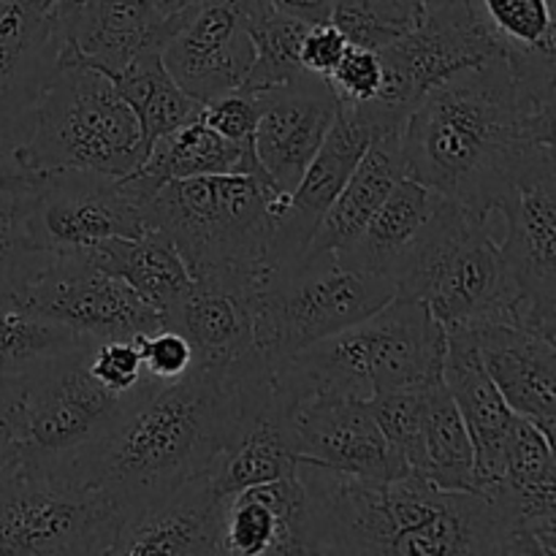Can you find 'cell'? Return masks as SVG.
Segmentation results:
<instances>
[{
  "mask_svg": "<svg viewBox=\"0 0 556 556\" xmlns=\"http://www.w3.org/2000/svg\"><path fill=\"white\" fill-rule=\"evenodd\" d=\"M223 497L210 472L195 476L163 497L117 514L112 556H217Z\"/></svg>",
  "mask_w": 556,
  "mask_h": 556,
  "instance_id": "20",
  "label": "cell"
},
{
  "mask_svg": "<svg viewBox=\"0 0 556 556\" xmlns=\"http://www.w3.org/2000/svg\"><path fill=\"white\" fill-rule=\"evenodd\" d=\"M396 296L427 304L443 329L516 324V299L489 217L445 195L396 277Z\"/></svg>",
  "mask_w": 556,
  "mask_h": 556,
  "instance_id": "6",
  "label": "cell"
},
{
  "mask_svg": "<svg viewBox=\"0 0 556 556\" xmlns=\"http://www.w3.org/2000/svg\"><path fill=\"white\" fill-rule=\"evenodd\" d=\"M348 47H351L348 38L331 22H318V25H309L304 30L302 43H299V63L304 71L326 79Z\"/></svg>",
  "mask_w": 556,
  "mask_h": 556,
  "instance_id": "41",
  "label": "cell"
},
{
  "mask_svg": "<svg viewBox=\"0 0 556 556\" xmlns=\"http://www.w3.org/2000/svg\"><path fill=\"white\" fill-rule=\"evenodd\" d=\"M22 309L65 326L85 340H136L166 326L119 277L96 266L87 253L49 255L20 302Z\"/></svg>",
  "mask_w": 556,
  "mask_h": 556,
  "instance_id": "13",
  "label": "cell"
},
{
  "mask_svg": "<svg viewBox=\"0 0 556 556\" xmlns=\"http://www.w3.org/2000/svg\"><path fill=\"white\" fill-rule=\"evenodd\" d=\"M307 505L299 476L223 497L217 556H304Z\"/></svg>",
  "mask_w": 556,
  "mask_h": 556,
  "instance_id": "24",
  "label": "cell"
},
{
  "mask_svg": "<svg viewBox=\"0 0 556 556\" xmlns=\"http://www.w3.org/2000/svg\"><path fill=\"white\" fill-rule=\"evenodd\" d=\"M76 3H81V0H65V5H76Z\"/></svg>",
  "mask_w": 556,
  "mask_h": 556,
  "instance_id": "48",
  "label": "cell"
},
{
  "mask_svg": "<svg viewBox=\"0 0 556 556\" xmlns=\"http://www.w3.org/2000/svg\"><path fill=\"white\" fill-rule=\"evenodd\" d=\"M96 266L119 277L134 288L147 304L166 318L193 288V275L188 264L161 231H144L141 237H114L96 248L85 250Z\"/></svg>",
  "mask_w": 556,
  "mask_h": 556,
  "instance_id": "28",
  "label": "cell"
},
{
  "mask_svg": "<svg viewBox=\"0 0 556 556\" xmlns=\"http://www.w3.org/2000/svg\"><path fill=\"white\" fill-rule=\"evenodd\" d=\"M307 27L282 14L269 0H248V33L255 54L239 90L264 92L299 79L304 74L299 63V43Z\"/></svg>",
  "mask_w": 556,
  "mask_h": 556,
  "instance_id": "32",
  "label": "cell"
},
{
  "mask_svg": "<svg viewBox=\"0 0 556 556\" xmlns=\"http://www.w3.org/2000/svg\"><path fill=\"white\" fill-rule=\"evenodd\" d=\"M269 3L304 25H318L331 20V11L340 0H269Z\"/></svg>",
  "mask_w": 556,
  "mask_h": 556,
  "instance_id": "45",
  "label": "cell"
},
{
  "mask_svg": "<svg viewBox=\"0 0 556 556\" xmlns=\"http://www.w3.org/2000/svg\"><path fill=\"white\" fill-rule=\"evenodd\" d=\"M112 81L139 119L144 152H150V147L161 136L193 123L204 109V103L190 98L174 81V76L163 65V49L157 47L136 54L123 71L112 76Z\"/></svg>",
  "mask_w": 556,
  "mask_h": 556,
  "instance_id": "29",
  "label": "cell"
},
{
  "mask_svg": "<svg viewBox=\"0 0 556 556\" xmlns=\"http://www.w3.org/2000/svg\"><path fill=\"white\" fill-rule=\"evenodd\" d=\"M478 356L510 410L554 440L556 342L519 324L489 320L472 326Z\"/></svg>",
  "mask_w": 556,
  "mask_h": 556,
  "instance_id": "22",
  "label": "cell"
},
{
  "mask_svg": "<svg viewBox=\"0 0 556 556\" xmlns=\"http://www.w3.org/2000/svg\"><path fill=\"white\" fill-rule=\"evenodd\" d=\"M147 204L125 177L98 172H47L27 193L25 228L43 253H85L114 237L147 231Z\"/></svg>",
  "mask_w": 556,
  "mask_h": 556,
  "instance_id": "12",
  "label": "cell"
},
{
  "mask_svg": "<svg viewBox=\"0 0 556 556\" xmlns=\"http://www.w3.org/2000/svg\"><path fill=\"white\" fill-rule=\"evenodd\" d=\"M326 81L340 103H369L383 87V65L375 49L348 47Z\"/></svg>",
  "mask_w": 556,
  "mask_h": 556,
  "instance_id": "38",
  "label": "cell"
},
{
  "mask_svg": "<svg viewBox=\"0 0 556 556\" xmlns=\"http://www.w3.org/2000/svg\"><path fill=\"white\" fill-rule=\"evenodd\" d=\"M253 54L248 0H193L163 47V65L190 98L206 103L239 90Z\"/></svg>",
  "mask_w": 556,
  "mask_h": 556,
  "instance_id": "14",
  "label": "cell"
},
{
  "mask_svg": "<svg viewBox=\"0 0 556 556\" xmlns=\"http://www.w3.org/2000/svg\"><path fill=\"white\" fill-rule=\"evenodd\" d=\"M87 342L92 340L41 315L22 307H0V383L27 389L47 364Z\"/></svg>",
  "mask_w": 556,
  "mask_h": 556,
  "instance_id": "31",
  "label": "cell"
},
{
  "mask_svg": "<svg viewBox=\"0 0 556 556\" xmlns=\"http://www.w3.org/2000/svg\"><path fill=\"white\" fill-rule=\"evenodd\" d=\"M242 391L231 372L195 367L155 383L85 467L117 514L163 497L212 470L242 427Z\"/></svg>",
  "mask_w": 556,
  "mask_h": 556,
  "instance_id": "2",
  "label": "cell"
},
{
  "mask_svg": "<svg viewBox=\"0 0 556 556\" xmlns=\"http://www.w3.org/2000/svg\"><path fill=\"white\" fill-rule=\"evenodd\" d=\"M11 3L20 5L30 16H54L63 11L65 0H11Z\"/></svg>",
  "mask_w": 556,
  "mask_h": 556,
  "instance_id": "46",
  "label": "cell"
},
{
  "mask_svg": "<svg viewBox=\"0 0 556 556\" xmlns=\"http://www.w3.org/2000/svg\"><path fill=\"white\" fill-rule=\"evenodd\" d=\"M288 195L253 174L172 179L147 204V231L172 239L193 277H264Z\"/></svg>",
  "mask_w": 556,
  "mask_h": 556,
  "instance_id": "4",
  "label": "cell"
},
{
  "mask_svg": "<svg viewBox=\"0 0 556 556\" xmlns=\"http://www.w3.org/2000/svg\"><path fill=\"white\" fill-rule=\"evenodd\" d=\"M424 481L445 492H481L472 438L443 375L429 380L424 394Z\"/></svg>",
  "mask_w": 556,
  "mask_h": 556,
  "instance_id": "30",
  "label": "cell"
},
{
  "mask_svg": "<svg viewBox=\"0 0 556 556\" xmlns=\"http://www.w3.org/2000/svg\"><path fill=\"white\" fill-rule=\"evenodd\" d=\"M25 386L0 383V467L20 456Z\"/></svg>",
  "mask_w": 556,
  "mask_h": 556,
  "instance_id": "42",
  "label": "cell"
},
{
  "mask_svg": "<svg viewBox=\"0 0 556 556\" xmlns=\"http://www.w3.org/2000/svg\"><path fill=\"white\" fill-rule=\"evenodd\" d=\"M258 123H255V157L269 174L277 190L291 193L304 168L318 152L337 114V96L324 76L304 71L299 79L271 90L255 92Z\"/></svg>",
  "mask_w": 556,
  "mask_h": 556,
  "instance_id": "16",
  "label": "cell"
},
{
  "mask_svg": "<svg viewBox=\"0 0 556 556\" xmlns=\"http://www.w3.org/2000/svg\"><path fill=\"white\" fill-rule=\"evenodd\" d=\"M11 155L33 172L125 177L144 163L147 152L139 119L112 76L68 63L38 98L30 134Z\"/></svg>",
  "mask_w": 556,
  "mask_h": 556,
  "instance_id": "5",
  "label": "cell"
},
{
  "mask_svg": "<svg viewBox=\"0 0 556 556\" xmlns=\"http://www.w3.org/2000/svg\"><path fill=\"white\" fill-rule=\"evenodd\" d=\"M163 3H166L172 11H179V9H185V5L193 3V0H163Z\"/></svg>",
  "mask_w": 556,
  "mask_h": 556,
  "instance_id": "47",
  "label": "cell"
},
{
  "mask_svg": "<svg viewBox=\"0 0 556 556\" xmlns=\"http://www.w3.org/2000/svg\"><path fill=\"white\" fill-rule=\"evenodd\" d=\"M210 174H253L264 182H271V177L255 157L253 144H237V141L223 139L201 119V114L174 134L161 136L150 147L144 163L136 172L125 174V182L144 204H150L152 195L172 179L210 177Z\"/></svg>",
  "mask_w": 556,
  "mask_h": 556,
  "instance_id": "25",
  "label": "cell"
},
{
  "mask_svg": "<svg viewBox=\"0 0 556 556\" xmlns=\"http://www.w3.org/2000/svg\"><path fill=\"white\" fill-rule=\"evenodd\" d=\"M201 119L223 139L237 144H253L255 123H258V98L255 92L231 90L212 98L201 109Z\"/></svg>",
  "mask_w": 556,
  "mask_h": 556,
  "instance_id": "39",
  "label": "cell"
},
{
  "mask_svg": "<svg viewBox=\"0 0 556 556\" xmlns=\"http://www.w3.org/2000/svg\"><path fill=\"white\" fill-rule=\"evenodd\" d=\"M556 54H492L434 85L400 128L407 177L492 217L521 168L554 147Z\"/></svg>",
  "mask_w": 556,
  "mask_h": 556,
  "instance_id": "1",
  "label": "cell"
},
{
  "mask_svg": "<svg viewBox=\"0 0 556 556\" xmlns=\"http://www.w3.org/2000/svg\"><path fill=\"white\" fill-rule=\"evenodd\" d=\"M63 43V11L30 16L11 0L0 3V155H11L30 134L38 98L60 68Z\"/></svg>",
  "mask_w": 556,
  "mask_h": 556,
  "instance_id": "17",
  "label": "cell"
},
{
  "mask_svg": "<svg viewBox=\"0 0 556 556\" xmlns=\"http://www.w3.org/2000/svg\"><path fill=\"white\" fill-rule=\"evenodd\" d=\"M47 172H33V168L22 166L14 155H0V190H11V193H30L38 188Z\"/></svg>",
  "mask_w": 556,
  "mask_h": 556,
  "instance_id": "44",
  "label": "cell"
},
{
  "mask_svg": "<svg viewBox=\"0 0 556 556\" xmlns=\"http://www.w3.org/2000/svg\"><path fill=\"white\" fill-rule=\"evenodd\" d=\"M364 3L369 5L372 14L394 25L396 30H407V27H413L424 16L421 0H364Z\"/></svg>",
  "mask_w": 556,
  "mask_h": 556,
  "instance_id": "43",
  "label": "cell"
},
{
  "mask_svg": "<svg viewBox=\"0 0 556 556\" xmlns=\"http://www.w3.org/2000/svg\"><path fill=\"white\" fill-rule=\"evenodd\" d=\"M182 20L163 0H81L63 9L60 65L81 63L114 76L144 49H163Z\"/></svg>",
  "mask_w": 556,
  "mask_h": 556,
  "instance_id": "18",
  "label": "cell"
},
{
  "mask_svg": "<svg viewBox=\"0 0 556 556\" xmlns=\"http://www.w3.org/2000/svg\"><path fill=\"white\" fill-rule=\"evenodd\" d=\"M503 52L478 16L472 0H427L424 16L378 49L383 87L369 109L380 128H402L410 109L459 71Z\"/></svg>",
  "mask_w": 556,
  "mask_h": 556,
  "instance_id": "10",
  "label": "cell"
},
{
  "mask_svg": "<svg viewBox=\"0 0 556 556\" xmlns=\"http://www.w3.org/2000/svg\"><path fill=\"white\" fill-rule=\"evenodd\" d=\"M291 429L293 451L302 462L369 481L405 478L367 400L334 394L304 400L293 410Z\"/></svg>",
  "mask_w": 556,
  "mask_h": 556,
  "instance_id": "19",
  "label": "cell"
},
{
  "mask_svg": "<svg viewBox=\"0 0 556 556\" xmlns=\"http://www.w3.org/2000/svg\"><path fill=\"white\" fill-rule=\"evenodd\" d=\"M407 177L405 155H402L400 128H386L372 136L367 152L362 155L358 166L342 185L337 199L326 210L318 231L309 239L304 253H326V250H345L367 228L375 212L380 210L394 185Z\"/></svg>",
  "mask_w": 556,
  "mask_h": 556,
  "instance_id": "26",
  "label": "cell"
},
{
  "mask_svg": "<svg viewBox=\"0 0 556 556\" xmlns=\"http://www.w3.org/2000/svg\"><path fill=\"white\" fill-rule=\"evenodd\" d=\"M396 296L389 277L362 269L337 250L302 258L264 275L253 296L255 348L277 367L324 337L358 324Z\"/></svg>",
  "mask_w": 556,
  "mask_h": 556,
  "instance_id": "7",
  "label": "cell"
},
{
  "mask_svg": "<svg viewBox=\"0 0 556 556\" xmlns=\"http://www.w3.org/2000/svg\"><path fill=\"white\" fill-rule=\"evenodd\" d=\"M427 383L378 391L367 400L402 476L424 478V394H427Z\"/></svg>",
  "mask_w": 556,
  "mask_h": 556,
  "instance_id": "34",
  "label": "cell"
},
{
  "mask_svg": "<svg viewBox=\"0 0 556 556\" xmlns=\"http://www.w3.org/2000/svg\"><path fill=\"white\" fill-rule=\"evenodd\" d=\"M25 210L27 193L0 190V307H20L30 280L52 255L27 237Z\"/></svg>",
  "mask_w": 556,
  "mask_h": 556,
  "instance_id": "35",
  "label": "cell"
},
{
  "mask_svg": "<svg viewBox=\"0 0 556 556\" xmlns=\"http://www.w3.org/2000/svg\"><path fill=\"white\" fill-rule=\"evenodd\" d=\"M87 369L103 389L114 394H130L144 386L147 372L136 340H101L87 356Z\"/></svg>",
  "mask_w": 556,
  "mask_h": 556,
  "instance_id": "36",
  "label": "cell"
},
{
  "mask_svg": "<svg viewBox=\"0 0 556 556\" xmlns=\"http://www.w3.org/2000/svg\"><path fill=\"white\" fill-rule=\"evenodd\" d=\"M497 210L508 223L497 248L516 299V324L556 337L554 147L530 157Z\"/></svg>",
  "mask_w": 556,
  "mask_h": 556,
  "instance_id": "11",
  "label": "cell"
},
{
  "mask_svg": "<svg viewBox=\"0 0 556 556\" xmlns=\"http://www.w3.org/2000/svg\"><path fill=\"white\" fill-rule=\"evenodd\" d=\"M329 22L348 38L351 47L375 49V52L383 49L389 41H394L400 33H405L380 20L378 14H372L364 0H340L331 11Z\"/></svg>",
  "mask_w": 556,
  "mask_h": 556,
  "instance_id": "40",
  "label": "cell"
},
{
  "mask_svg": "<svg viewBox=\"0 0 556 556\" xmlns=\"http://www.w3.org/2000/svg\"><path fill=\"white\" fill-rule=\"evenodd\" d=\"M443 383L459 407L476 448L478 486H492L503 478L510 438L519 416L508 407L497 386L483 369L472 329H443Z\"/></svg>",
  "mask_w": 556,
  "mask_h": 556,
  "instance_id": "23",
  "label": "cell"
},
{
  "mask_svg": "<svg viewBox=\"0 0 556 556\" xmlns=\"http://www.w3.org/2000/svg\"><path fill=\"white\" fill-rule=\"evenodd\" d=\"M261 280L248 275L193 277V288L166 315V326L188 337L195 367L228 372L258 353L253 296Z\"/></svg>",
  "mask_w": 556,
  "mask_h": 556,
  "instance_id": "21",
  "label": "cell"
},
{
  "mask_svg": "<svg viewBox=\"0 0 556 556\" xmlns=\"http://www.w3.org/2000/svg\"><path fill=\"white\" fill-rule=\"evenodd\" d=\"M136 345H139L147 378L157 383H174L195 369L193 345L177 329L161 326L150 334L136 337Z\"/></svg>",
  "mask_w": 556,
  "mask_h": 556,
  "instance_id": "37",
  "label": "cell"
},
{
  "mask_svg": "<svg viewBox=\"0 0 556 556\" xmlns=\"http://www.w3.org/2000/svg\"><path fill=\"white\" fill-rule=\"evenodd\" d=\"M114 525L117 510L98 489L22 459L0 467V554H106Z\"/></svg>",
  "mask_w": 556,
  "mask_h": 556,
  "instance_id": "9",
  "label": "cell"
},
{
  "mask_svg": "<svg viewBox=\"0 0 556 556\" xmlns=\"http://www.w3.org/2000/svg\"><path fill=\"white\" fill-rule=\"evenodd\" d=\"M445 331L427 304L394 296L358 324L313 342L275 369L293 410L313 396L369 400L378 391L427 383L443 375Z\"/></svg>",
  "mask_w": 556,
  "mask_h": 556,
  "instance_id": "3",
  "label": "cell"
},
{
  "mask_svg": "<svg viewBox=\"0 0 556 556\" xmlns=\"http://www.w3.org/2000/svg\"><path fill=\"white\" fill-rule=\"evenodd\" d=\"M505 54H556L554 0H472Z\"/></svg>",
  "mask_w": 556,
  "mask_h": 556,
  "instance_id": "33",
  "label": "cell"
},
{
  "mask_svg": "<svg viewBox=\"0 0 556 556\" xmlns=\"http://www.w3.org/2000/svg\"><path fill=\"white\" fill-rule=\"evenodd\" d=\"M440 199L443 195L438 190L427 188L413 177H402L389 193V199L375 212L372 220L367 223V228L358 233L356 242L348 244L345 250H337V253H342V258L362 266V269L389 277L396 286V277L405 269L407 258L416 250Z\"/></svg>",
  "mask_w": 556,
  "mask_h": 556,
  "instance_id": "27",
  "label": "cell"
},
{
  "mask_svg": "<svg viewBox=\"0 0 556 556\" xmlns=\"http://www.w3.org/2000/svg\"><path fill=\"white\" fill-rule=\"evenodd\" d=\"M96 342L54 358L27 383L22 402V448L16 459L63 481L85 483V467L157 380L130 394L103 389L87 369Z\"/></svg>",
  "mask_w": 556,
  "mask_h": 556,
  "instance_id": "8",
  "label": "cell"
},
{
  "mask_svg": "<svg viewBox=\"0 0 556 556\" xmlns=\"http://www.w3.org/2000/svg\"><path fill=\"white\" fill-rule=\"evenodd\" d=\"M380 130L383 128L369 103H337L329 134L324 136L318 152L307 163L302 179L288 195L286 210L275 223V239H271L275 269L302 258L326 210L358 166L372 136Z\"/></svg>",
  "mask_w": 556,
  "mask_h": 556,
  "instance_id": "15",
  "label": "cell"
}]
</instances>
